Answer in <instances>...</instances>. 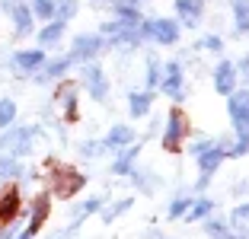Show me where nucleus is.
<instances>
[{
    "label": "nucleus",
    "instance_id": "ddd939ff",
    "mask_svg": "<svg viewBox=\"0 0 249 239\" xmlns=\"http://www.w3.org/2000/svg\"><path fill=\"white\" fill-rule=\"evenodd\" d=\"M45 64V51L42 48H36V51H19L13 58V67L19 73H32V70H38V67Z\"/></svg>",
    "mask_w": 249,
    "mask_h": 239
},
{
    "label": "nucleus",
    "instance_id": "c756f323",
    "mask_svg": "<svg viewBox=\"0 0 249 239\" xmlns=\"http://www.w3.org/2000/svg\"><path fill=\"white\" fill-rule=\"evenodd\" d=\"M16 121V102L13 99H0V128H10Z\"/></svg>",
    "mask_w": 249,
    "mask_h": 239
},
{
    "label": "nucleus",
    "instance_id": "f8f14e48",
    "mask_svg": "<svg viewBox=\"0 0 249 239\" xmlns=\"http://www.w3.org/2000/svg\"><path fill=\"white\" fill-rule=\"evenodd\" d=\"M16 214H19V191L16 188L0 191V223H13Z\"/></svg>",
    "mask_w": 249,
    "mask_h": 239
},
{
    "label": "nucleus",
    "instance_id": "f704fd0d",
    "mask_svg": "<svg viewBox=\"0 0 249 239\" xmlns=\"http://www.w3.org/2000/svg\"><path fill=\"white\" fill-rule=\"evenodd\" d=\"M195 45H201L205 51H224V38H220V35H205L201 42H195Z\"/></svg>",
    "mask_w": 249,
    "mask_h": 239
},
{
    "label": "nucleus",
    "instance_id": "7ed1b4c3",
    "mask_svg": "<svg viewBox=\"0 0 249 239\" xmlns=\"http://www.w3.org/2000/svg\"><path fill=\"white\" fill-rule=\"evenodd\" d=\"M42 134V128H16V131H7L0 137V150H10L13 156H26L32 150V140Z\"/></svg>",
    "mask_w": 249,
    "mask_h": 239
},
{
    "label": "nucleus",
    "instance_id": "39448f33",
    "mask_svg": "<svg viewBox=\"0 0 249 239\" xmlns=\"http://www.w3.org/2000/svg\"><path fill=\"white\" fill-rule=\"evenodd\" d=\"M160 86H163V93H166L173 102H182L185 99V73H182V64H176V61L163 64Z\"/></svg>",
    "mask_w": 249,
    "mask_h": 239
},
{
    "label": "nucleus",
    "instance_id": "412c9836",
    "mask_svg": "<svg viewBox=\"0 0 249 239\" xmlns=\"http://www.w3.org/2000/svg\"><path fill=\"white\" fill-rule=\"evenodd\" d=\"M131 175H134V182H138V188H141V191H147V195L160 188V175H157L154 169H134Z\"/></svg>",
    "mask_w": 249,
    "mask_h": 239
},
{
    "label": "nucleus",
    "instance_id": "a878e982",
    "mask_svg": "<svg viewBox=\"0 0 249 239\" xmlns=\"http://www.w3.org/2000/svg\"><path fill=\"white\" fill-rule=\"evenodd\" d=\"M211 207H214V204H211V198H198V201L189 207L185 220H192V223H195V220H205L208 214H211Z\"/></svg>",
    "mask_w": 249,
    "mask_h": 239
},
{
    "label": "nucleus",
    "instance_id": "b1692460",
    "mask_svg": "<svg viewBox=\"0 0 249 239\" xmlns=\"http://www.w3.org/2000/svg\"><path fill=\"white\" fill-rule=\"evenodd\" d=\"M26 169L19 166V156H0V179H16Z\"/></svg>",
    "mask_w": 249,
    "mask_h": 239
},
{
    "label": "nucleus",
    "instance_id": "4be33fe9",
    "mask_svg": "<svg viewBox=\"0 0 249 239\" xmlns=\"http://www.w3.org/2000/svg\"><path fill=\"white\" fill-rule=\"evenodd\" d=\"M61 38H64V22H48L42 32H38V42L48 48V45H58Z\"/></svg>",
    "mask_w": 249,
    "mask_h": 239
},
{
    "label": "nucleus",
    "instance_id": "20e7f679",
    "mask_svg": "<svg viewBox=\"0 0 249 239\" xmlns=\"http://www.w3.org/2000/svg\"><path fill=\"white\" fill-rule=\"evenodd\" d=\"M141 35L154 38L157 45H176L179 42V26L173 19H150V22H141Z\"/></svg>",
    "mask_w": 249,
    "mask_h": 239
},
{
    "label": "nucleus",
    "instance_id": "473e14b6",
    "mask_svg": "<svg viewBox=\"0 0 249 239\" xmlns=\"http://www.w3.org/2000/svg\"><path fill=\"white\" fill-rule=\"evenodd\" d=\"M73 10H77V3H73V0H61L58 7H54V22H67L73 16Z\"/></svg>",
    "mask_w": 249,
    "mask_h": 239
},
{
    "label": "nucleus",
    "instance_id": "c85d7f7f",
    "mask_svg": "<svg viewBox=\"0 0 249 239\" xmlns=\"http://www.w3.org/2000/svg\"><path fill=\"white\" fill-rule=\"evenodd\" d=\"M118 22H122L124 29H138L141 26V13L134 7H118Z\"/></svg>",
    "mask_w": 249,
    "mask_h": 239
},
{
    "label": "nucleus",
    "instance_id": "6ab92c4d",
    "mask_svg": "<svg viewBox=\"0 0 249 239\" xmlns=\"http://www.w3.org/2000/svg\"><path fill=\"white\" fill-rule=\"evenodd\" d=\"M224 156H227V153H224V150H220L217 144H214V147H211V150H208V153H201V156H198V169H201V172H205V175L217 172V166H220V163H224Z\"/></svg>",
    "mask_w": 249,
    "mask_h": 239
},
{
    "label": "nucleus",
    "instance_id": "9b49d317",
    "mask_svg": "<svg viewBox=\"0 0 249 239\" xmlns=\"http://www.w3.org/2000/svg\"><path fill=\"white\" fill-rule=\"evenodd\" d=\"M54 102L64 109L67 121H77V86H73V83H61L58 93H54Z\"/></svg>",
    "mask_w": 249,
    "mask_h": 239
},
{
    "label": "nucleus",
    "instance_id": "58836bf2",
    "mask_svg": "<svg viewBox=\"0 0 249 239\" xmlns=\"http://www.w3.org/2000/svg\"><path fill=\"white\" fill-rule=\"evenodd\" d=\"M0 239H10V233H0Z\"/></svg>",
    "mask_w": 249,
    "mask_h": 239
},
{
    "label": "nucleus",
    "instance_id": "0eeeda50",
    "mask_svg": "<svg viewBox=\"0 0 249 239\" xmlns=\"http://www.w3.org/2000/svg\"><path fill=\"white\" fill-rule=\"evenodd\" d=\"M106 48V38L99 35V32H87V35H77L73 38V45H71V58L73 61H89V58H96L99 51Z\"/></svg>",
    "mask_w": 249,
    "mask_h": 239
},
{
    "label": "nucleus",
    "instance_id": "393cba45",
    "mask_svg": "<svg viewBox=\"0 0 249 239\" xmlns=\"http://www.w3.org/2000/svg\"><path fill=\"white\" fill-rule=\"evenodd\" d=\"M131 204H134V198H118V201H112L109 207L103 210V220H106V223H112V220L122 217V214H124L128 207H131Z\"/></svg>",
    "mask_w": 249,
    "mask_h": 239
},
{
    "label": "nucleus",
    "instance_id": "cd10ccee",
    "mask_svg": "<svg viewBox=\"0 0 249 239\" xmlns=\"http://www.w3.org/2000/svg\"><path fill=\"white\" fill-rule=\"evenodd\" d=\"M233 16H236V29L249 32V0H236L233 3Z\"/></svg>",
    "mask_w": 249,
    "mask_h": 239
},
{
    "label": "nucleus",
    "instance_id": "4c0bfd02",
    "mask_svg": "<svg viewBox=\"0 0 249 239\" xmlns=\"http://www.w3.org/2000/svg\"><path fill=\"white\" fill-rule=\"evenodd\" d=\"M16 239H32V233H29V230H26V233H22V236H16Z\"/></svg>",
    "mask_w": 249,
    "mask_h": 239
},
{
    "label": "nucleus",
    "instance_id": "5701e85b",
    "mask_svg": "<svg viewBox=\"0 0 249 239\" xmlns=\"http://www.w3.org/2000/svg\"><path fill=\"white\" fill-rule=\"evenodd\" d=\"M147 89H154V86H160V80H163V64L157 61V54H150L147 58Z\"/></svg>",
    "mask_w": 249,
    "mask_h": 239
},
{
    "label": "nucleus",
    "instance_id": "7c9ffc66",
    "mask_svg": "<svg viewBox=\"0 0 249 239\" xmlns=\"http://www.w3.org/2000/svg\"><path fill=\"white\" fill-rule=\"evenodd\" d=\"M189 207H192L189 198H173V201H169V207H166V214H169V217H185V214H189Z\"/></svg>",
    "mask_w": 249,
    "mask_h": 239
},
{
    "label": "nucleus",
    "instance_id": "1a4fd4ad",
    "mask_svg": "<svg viewBox=\"0 0 249 239\" xmlns=\"http://www.w3.org/2000/svg\"><path fill=\"white\" fill-rule=\"evenodd\" d=\"M103 144H106V150H115V153L124 150L128 144H134V128L131 124H112Z\"/></svg>",
    "mask_w": 249,
    "mask_h": 239
},
{
    "label": "nucleus",
    "instance_id": "f03ea898",
    "mask_svg": "<svg viewBox=\"0 0 249 239\" xmlns=\"http://www.w3.org/2000/svg\"><path fill=\"white\" fill-rule=\"evenodd\" d=\"M185 137H189V118H185V112L173 109L166 115V128H163V150H169V153L182 150Z\"/></svg>",
    "mask_w": 249,
    "mask_h": 239
},
{
    "label": "nucleus",
    "instance_id": "a211bd4d",
    "mask_svg": "<svg viewBox=\"0 0 249 239\" xmlns=\"http://www.w3.org/2000/svg\"><path fill=\"white\" fill-rule=\"evenodd\" d=\"M48 210H52V201H48L45 195H38L36 201H32V217H29V233H32V236H36V233H38V226L45 223Z\"/></svg>",
    "mask_w": 249,
    "mask_h": 239
},
{
    "label": "nucleus",
    "instance_id": "2eb2a0df",
    "mask_svg": "<svg viewBox=\"0 0 249 239\" xmlns=\"http://www.w3.org/2000/svg\"><path fill=\"white\" fill-rule=\"evenodd\" d=\"M71 64H73V58H71V54H64V58H58V61H45V64L38 67L42 73H36V80H38V83H45V80L64 77V73H67V67H71Z\"/></svg>",
    "mask_w": 249,
    "mask_h": 239
},
{
    "label": "nucleus",
    "instance_id": "72a5a7b5",
    "mask_svg": "<svg viewBox=\"0 0 249 239\" xmlns=\"http://www.w3.org/2000/svg\"><path fill=\"white\" fill-rule=\"evenodd\" d=\"M230 156H246V153H249V134H240V137H236V144L233 147H230Z\"/></svg>",
    "mask_w": 249,
    "mask_h": 239
},
{
    "label": "nucleus",
    "instance_id": "aec40b11",
    "mask_svg": "<svg viewBox=\"0 0 249 239\" xmlns=\"http://www.w3.org/2000/svg\"><path fill=\"white\" fill-rule=\"evenodd\" d=\"M154 105V96L150 93H128V109H131L134 118H144Z\"/></svg>",
    "mask_w": 249,
    "mask_h": 239
},
{
    "label": "nucleus",
    "instance_id": "9d476101",
    "mask_svg": "<svg viewBox=\"0 0 249 239\" xmlns=\"http://www.w3.org/2000/svg\"><path fill=\"white\" fill-rule=\"evenodd\" d=\"M233 86H236V67L230 61H224V64L214 67V89L220 96H233Z\"/></svg>",
    "mask_w": 249,
    "mask_h": 239
},
{
    "label": "nucleus",
    "instance_id": "e433bc0d",
    "mask_svg": "<svg viewBox=\"0 0 249 239\" xmlns=\"http://www.w3.org/2000/svg\"><path fill=\"white\" fill-rule=\"evenodd\" d=\"M249 220V204H240V207L233 210V226H243Z\"/></svg>",
    "mask_w": 249,
    "mask_h": 239
},
{
    "label": "nucleus",
    "instance_id": "c9c22d12",
    "mask_svg": "<svg viewBox=\"0 0 249 239\" xmlns=\"http://www.w3.org/2000/svg\"><path fill=\"white\" fill-rule=\"evenodd\" d=\"M211 147H214V140H211V137H198L195 144L189 147V150H192V156L198 159V156H201V153H208V150H211Z\"/></svg>",
    "mask_w": 249,
    "mask_h": 239
},
{
    "label": "nucleus",
    "instance_id": "6e6552de",
    "mask_svg": "<svg viewBox=\"0 0 249 239\" xmlns=\"http://www.w3.org/2000/svg\"><path fill=\"white\" fill-rule=\"evenodd\" d=\"M230 118L240 134H249V89L230 96Z\"/></svg>",
    "mask_w": 249,
    "mask_h": 239
},
{
    "label": "nucleus",
    "instance_id": "f3484780",
    "mask_svg": "<svg viewBox=\"0 0 249 239\" xmlns=\"http://www.w3.org/2000/svg\"><path fill=\"white\" fill-rule=\"evenodd\" d=\"M10 19H13L16 35H29V32H32V10H29V7L16 3V7L10 10Z\"/></svg>",
    "mask_w": 249,
    "mask_h": 239
},
{
    "label": "nucleus",
    "instance_id": "dca6fc26",
    "mask_svg": "<svg viewBox=\"0 0 249 239\" xmlns=\"http://www.w3.org/2000/svg\"><path fill=\"white\" fill-rule=\"evenodd\" d=\"M201 10H205V0H176V13L185 26H195Z\"/></svg>",
    "mask_w": 249,
    "mask_h": 239
},
{
    "label": "nucleus",
    "instance_id": "f257e3e1",
    "mask_svg": "<svg viewBox=\"0 0 249 239\" xmlns=\"http://www.w3.org/2000/svg\"><path fill=\"white\" fill-rule=\"evenodd\" d=\"M48 179H52V195L58 198H73L77 191L87 185V175L77 172L73 166H64V163H58V159H48Z\"/></svg>",
    "mask_w": 249,
    "mask_h": 239
},
{
    "label": "nucleus",
    "instance_id": "bb28decb",
    "mask_svg": "<svg viewBox=\"0 0 249 239\" xmlns=\"http://www.w3.org/2000/svg\"><path fill=\"white\" fill-rule=\"evenodd\" d=\"M54 7H58V3H54V0H32V16H36V19H52L54 22Z\"/></svg>",
    "mask_w": 249,
    "mask_h": 239
},
{
    "label": "nucleus",
    "instance_id": "2f4dec72",
    "mask_svg": "<svg viewBox=\"0 0 249 239\" xmlns=\"http://www.w3.org/2000/svg\"><path fill=\"white\" fill-rule=\"evenodd\" d=\"M103 150H106V144H103V140H83V144H80V153H83L87 159L103 156Z\"/></svg>",
    "mask_w": 249,
    "mask_h": 239
},
{
    "label": "nucleus",
    "instance_id": "4468645a",
    "mask_svg": "<svg viewBox=\"0 0 249 239\" xmlns=\"http://www.w3.org/2000/svg\"><path fill=\"white\" fill-rule=\"evenodd\" d=\"M138 153H141V147H134V144H128L124 150H118L115 163H112V172H115V175H131V172H134V159H138Z\"/></svg>",
    "mask_w": 249,
    "mask_h": 239
},
{
    "label": "nucleus",
    "instance_id": "423d86ee",
    "mask_svg": "<svg viewBox=\"0 0 249 239\" xmlns=\"http://www.w3.org/2000/svg\"><path fill=\"white\" fill-rule=\"evenodd\" d=\"M80 80H83L87 93L93 96L96 102H106V96H109V80H106V70H103V67H99V64H83Z\"/></svg>",
    "mask_w": 249,
    "mask_h": 239
}]
</instances>
